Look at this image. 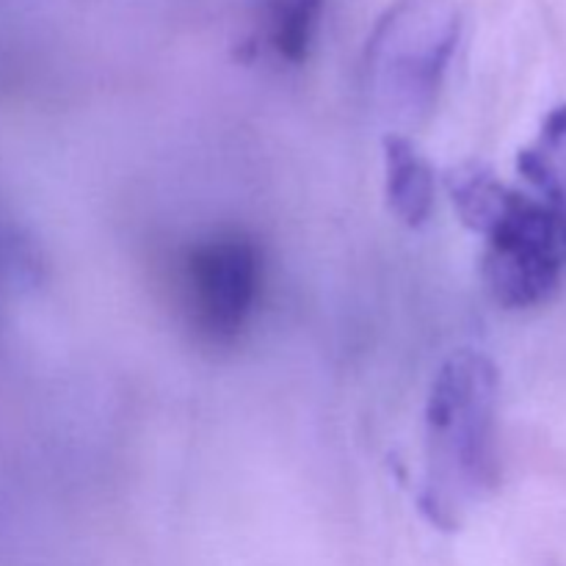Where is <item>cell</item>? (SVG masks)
Wrapping results in <instances>:
<instances>
[{"instance_id":"6da1fadb","label":"cell","mask_w":566,"mask_h":566,"mask_svg":"<svg viewBox=\"0 0 566 566\" xmlns=\"http://www.w3.org/2000/svg\"><path fill=\"white\" fill-rule=\"evenodd\" d=\"M497 479V370L473 348L451 354L426 403V475L420 509L457 528Z\"/></svg>"},{"instance_id":"7a4b0ae2","label":"cell","mask_w":566,"mask_h":566,"mask_svg":"<svg viewBox=\"0 0 566 566\" xmlns=\"http://www.w3.org/2000/svg\"><path fill=\"white\" fill-rule=\"evenodd\" d=\"M459 216L484 238L481 271L497 304L528 310L558 291L566 271V230L528 191L506 186L486 166L464 164L448 175Z\"/></svg>"},{"instance_id":"3957f363","label":"cell","mask_w":566,"mask_h":566,"mask_svg":"<svg viewBox=\"0 0 566 566\" xmlns=\"http://www.w3.org/2000/svg\"><path fill=\"white\" fill-rule=\"evenodd\" d=\"M453 0H396L370 33L365 53L370 105L390 133L423 127L440 103L459 44Z\"/></svg>"},{"instance_id":"277c9868","label":"cell","mask_w":566,"mask_h":566,"mask_svg":"<svg viewBox=\"0 0 566 566\" xmlns=\"http://www.w3.org/2000/svg\"><path fill=\"white\" fill-rule=\"evenodd\" d=\"M263 254L238 230L193 243L182 265V304L191 329L213 346L235 340L258 310Z\"/></svg>"},{"instance_id":"5b68a950","label":"cell","mask_w":566,"mask_h":566,"mask_svg":"<svg viewBox=\"0 0 566 566\" xmlns=\"http://www.w3.org/2000/svg\"><path fill=\"white\" fill-rule=\"evenodd\" d=\"M517 171L566 230V103L545 116L531 144L517 155Z\"/></svg>"},{"instance_id":"8992f818","label":"cell","mask_w":566,"mask_h":566,"mask_svg":"<svg viewBox=\"0 0 566 566\" xmlns=\"http://www.w3.org/2000/svg\"><path fill=\"white\" fill-rule=\"evenodd\" d=\"M385 180L392 213L407 227L426 224L437 197L434 171H431L429 160L420 155V149L407 136L387 133Z\"/></svg>"},{"instance_id":"52a82bcc","label":"cell","mask_w":566,"mask_h":566,"mask_svg":"<svg viewBox=\"0 0 566 566\" xmlns=\"http://www.w3.org/2000/svg\"><path fill=\"white\" fill-rule=\"evenodd\" d=\"M324 0H258V25L263 44L287 64L307 59L318 33Z\"/></svg>"}]
</instances>
